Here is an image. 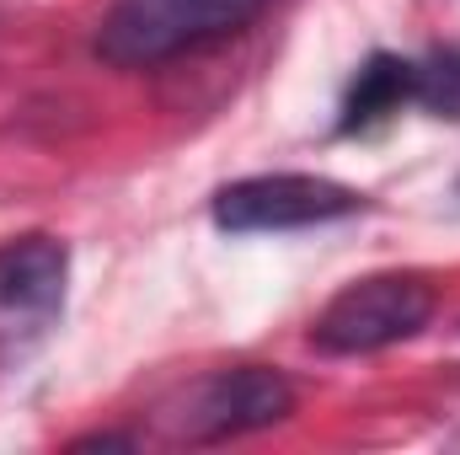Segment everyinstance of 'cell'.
Wrapping results in <instances>:
<instances>
[{"instance_id": "cell-1", "label": "cell", "mask_w": 460, "mask_h": 455, "mask_svg": "<svg viewBox=\"0 0 460 455\" xmlns=\"http://www.w3.org/2000/svg\"><path fill=\"white\" fill-rule=\"evenodd\" d=\"M268 0H118L97 32V54L118 70H150L246 27Z\"/></svg>"}, {"instance_id": "cell-2", "label": "cell", "mask_w": 460, "mask_h": 455, "mask_svg": "<svg viewBox=\"0 0 460 455\" xmlns=\"http://www.w3.org/2000/svg\"><path fill=\"white\" fill-rule=\"evenodd\" d=\"M434 317V284L418 273H375L332 295L311 338L322 353H380L391 343L418 338Z\"/></svg>"}, {"instance_id": "cell-3", "label": "cell", "mask_w": 460, "mask_h": 455, "mask_svg": "<svg viewBox=\"0 0 460 455\" xmlns=\"http://www.w3.org/2000/svg\"><path fill=\"white\" fill-rule=\"evenodd\" d=\"M70 252L54 236L0 241V353H27L65 317Z\"/></svg>"}, {"instance_id": "cell-4", "label": "cell", "mask_w": 460, "mask_h": 455, "mask_svg": "<svg viewBox=\"0 0 460 455\" xmlns=\"http://www.w3.org/2000/svg\"><path fill=\"white\" fill-rule=\"evenodd\" d=\"M364 210V193H353L332 177H305V172H273V177H246L215 193V226L220 230H300L327 226Z\"/></svg>"}, {"instance_id": "cell-5", "label": "cell", "mask_w": 460, "mask_h": 455, "mask_svg": "<svg viewBox=\"0 0 460 455\" xmlns=\"http://www.w3.org/2000/svg\"><path fill=\"white\" fill-rule=\"evenodd\" d=\"M289 413H295V386L279 370L241 364V370H220L204 386H193L172 429L193 445H215V440L252 434V429H273Z\"/></svg>"}, {"instance_id": "cell-6", "label": "cell", "mask_w": 460, "mask_h": 455, "mask_svg": "<svg viewBox=\"0 0 460 455\" xmlns=\"http://www.w3.org/2000/svg\"><path fill=\"white\" fill-rule=\"evenodd\" d=\"M412 103V59H396V54H369L353 76L343 97V118L338 129L343 134H364L375 123H385L391 113H402Z\"/></svg>"}, {"instance_id": "cell-7", "label": "cell", "mask_w": 460, "mask_h": 455, "mask_svg": "<svg viewBox=\"0 0 460 455\" xmlns=\"http://www.w3.org/2000/svg\"><path fill=\"white\" fill-rule=\"evenodd\" d=\"M412 103L423 113L460 123V49H434L412 59Z\"/></svg>"}]
</instances>
